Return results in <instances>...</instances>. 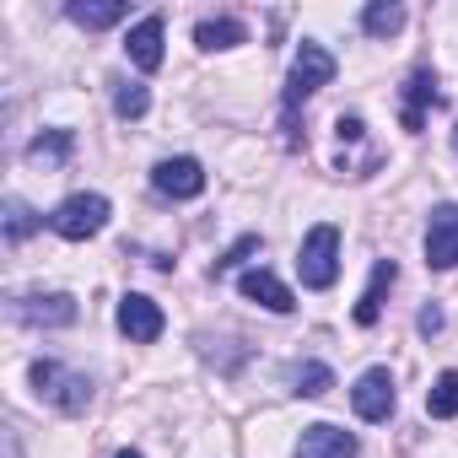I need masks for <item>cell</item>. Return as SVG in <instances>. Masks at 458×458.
I'll use <instances>...</instances> for the list:
<instances>
[{
    "label": "cell",
    "instance_id": "20",
    "mask_svg": "<svg viewBox=\"0 0 458 458\" xmlns=\"http://www.w3.org/2000/svg\"><path fill=\"white\" fill-rule=\"evenodd\" d=\"M292 388H297L302 399H318V394L335 388V372H329L324 361H297V367H292Z\"/></svg>",
    "mask_w": 458,
    "mask_h": 458
},
{
    "label": "cell",
    "instance_id": "13",
    "mask_svg": "<svg viewBox=\"0 0 458 458\" xmlns=\"http://www.w3.org/2000/svg\"><path fill=\"white\" fill-rule=\"evenodd\" d=\"M238 292H243L249 302H259L265 313H292V308H297L292 286H286V281H276L270 270H243V276H238Z\"/></svg>",
    "mask_w": 458,
    "mask_h": 458
},
{
    "label": "cell",
    "instance_id": "12",
    "mask_svg": "<svg viewBox=\"0 0 458 458\" xmlns=\"http://www.w3.org/2000/svg\"><path fill=\"white\" fill-rule=\"evenodd\" d=\"M297 458H356V437L340 431V426H329V420L302 426V437H297Z\"/></svg>",
    "mask_w": 458,
    "mask_h": 458
},
{
    "label": "cell",
    "instance_id": "25",
    "mask_svg": "<svg viewBox=\"0 0 458 458\" xmlns=\"http://www.w3.org/2000/svg\"><path fill=\"white\" fill-rule=\"evenodd\" d=\"M437 329H442V308H420V335L431 340Z\"/></svg>",
    "mask_w": 458,
    "mask_h": 458
},
{
    "label": "cell",
    "instance_id": "16",
    "mask_svg": "<svg viewBox=\"0 0 458 458\" xmlns=\"http://www.w3.org/2000/svg\"><path fill=\"white\" fill-rule=\"evenodd\" d=\"M194 44L199 49H238V44H249V28L233 22V17H210V22L194 28Z\"/></svg>",
    "mask_w": 458,
    "mask_h": 458
},
{
    "label": "cell",
    "instance_id": "7",
    "mask_svg": "<svg viewBox=\"0 0 458 458\" xmlns=\"http://www.w3.org/2000/svg\"><path fill=\"white\" fill-rule=\"evenodd\" d=\"M351 404H356L361 420H388L394 404H399V394H394V372H388V367H367V372L356 377V388H351Z\"/></svg>",
    "mask_w": 458,
    "mask_h": 458
},
{
    "label": "cell",
    "instance_id": "5",
    "mask_svg": "<svg viewBox=\"0 0 458 458\" xmlns=\"http://www.w3.org/2000/svg\"><path fill=\"white\" fill-rule=\"evenodd\" d=\"M12 318L17 324H33V329H65V324L81 318V308H76L71 292H49V297H17L12 302Z\"/></svg>",
    "mask_w": 458,
    "mask_h": 458
},
{
    "label": "cell",
    "instance_id": "1",
    "mask_svg": "<svg viewBox=\"0 0 458 458\" xmlns=\"http://www.w3.org/2000/svg\"><path fill=\"white\" fill-rule=\"evenodd\" d=\"M329 81H335V55L324 44H302L292 60V76H286V146H297V108Z\"/></svg>",
    "mask_w": 458,
    "mask_h": 458
},
{
    "label": "cell",
    "instance_id": "2",
    "mask_svg": "<svg viewBox=\"0 0 458 458\" xmlns=\"http://www.w3.org/2000/svg\"><path fill=\"white\" fill-rule=\"evenodd\" d=\"M28 377H33V394L44 404H55L60 415H81L92 404V377H81V372H71L60 361H33Z\"/></svg>",
    "mask_w": 458,
    "mask_h": 458
},
{
    "label": "cell",
    "instance_id": "22",
    "mask_svg": "<svg viewBox=\"0 0 458 458\" xmlns=\"http://www.w3.org/2000/svg\"><path fill=\"white\" fill-rule=\"evenodd\" d=\"M38 226H44V216H38L33 205H22V199H6V238H12V243L33 238Z\"/></svg>",
    "mask_w": 458,
    "mask_h": 458
},
{
    "label": "cell",
    "instance_id": "23",
    "mask_svg": "<svg viewBox=\"0 0 458 458\" xmlns=\"http://www.w3.org/2000/svg\"><path fill=\"white\" fill-rule=\"evenodd\" d=\"M249 254H259V233H249V238H238L233 249H226V254H221V259L210 265V276H216V281H221V276H233V270H238V265H243Z\"/></svg>",
    "mask_w": 458,
    "mask_h": 458
},
{
    "label": "cell",
    "instance_id": "19",
    "mask_svg": "<svg viewBox=\"0 0 458 458\" xmlns=\"http://www.w3.org/2000/svg\"><path fill=\"white\" fill-rule=\"evenodd\" d=\"M426 415H431V420H453V415H458V372H442V377L426 388Z\"/></svg>",
    "mask_w": 458,
    "mask_h": 458
},
{
    "label": "cell",
    "instance_id": "15",
    "mask_svg": "<svg viewBox=\"0 0 458 458\" xmlns=\"http://www.w3.org/2000/svg\"><path fill=\"white\" fill-rule=\"evenodd\" d=\"M65 17H71L76 28H87V33H103V28H114V22H124V0H71Z\"/></svg>",
    "mask_w": 458,
    "mask_h": 458
},
{
    "label": "cell",
    "instance_id": "4",
    "mask_svg": "<svg viewBox=\"0 0 458 458\" xmlns=\"http://www.w3.org/2000/svg\"><path fill=\"white\" fill-rule=\"evenodd\" d=\"M108 216H114V205L103 194H71L49 210V233H60L65 243H87L108 226Z\"/></svg>",
    "mask_w": 458,
    "mask_h": 458
},
{
    "label": "cell",
    "instance_id": "17",
    "mask_svg": "<svg viewBox=\"0 0 458 458\" xmlns=\"http://www.w3.org/2000/svg\"><path fill=\"white\" fill-rule=\"evenodd\" d=\"M404 28V6L399 0H372V6L361 12V33L367 38H394Z\"/></svg>",
    "mask_w": 458,
    "mask_h": 458
},
{
    "label": "cell",
    "instance_id": "8",
    "mask_svg": "<svg viewBox=\"0 0 458 458\" xmlns=\"http://www.w3.org/2000/svg\"><path fill=\"white\" fill-rule=\"evenodd\" d=\"M162 329H167V318L151 297H140V292L119 297V335H130L135 345H151V340H162Z\"/></svg>",
    "mask_w": 458,
    "mask_h": 458
},
{
    "label": "cell",
    "instance_id": "27",
    "mask_svg": "<svg viewBox=\"0 0 458 458\" xmlns=\"http://www.w3.org/2000/svg\"><path fill=\"white\" fill-rule=\"evenodd\" d=\"M453 151H458V130H453Z\"/></svg>",
    "mask_w": 458,
    "mask_h": 458
},
{
    "label": "cell",
    "instance_id": "10",
    "mask_svg": "<svg viewBox=\"0 0 458 458\" xmlns=\"http://www.w3.org/2000/svg\"><path fill=\"white\" fill-rule=\"evenodd\" d=\"M442 103V92H437V71H410V81H404V108H399V124L410 130V135H420L426 130V108H437Z\"/></svg>",
    "mask_w": 458,
    "mask_h": 458
},
{
    "label": "cell",
    "instance_id": "14",
    "mask_svg": "<svg viewBox=\"0 0 458 458\" xmlns=\"http://www.w3.org/2000/svg\"><path fill=\"white\" fill-rule=\"evenodd\" d=\"M394 281H399V265H394V259H377V265H372V281H367V292H361V302H356V313H351L361 329H372V324L383 318V297L394 292Z\"/></svg>",
    "mask_w": 458,
    "mask_h": 458
},
{
    "label": "cell",
    "instance_id": "6",
    "mask_svg": "<svg viewBox=\"0 0 458 458\" xmlns=\"http://www.w3.org/2000/svg\"><path fill=\"white\" fill-rule=\"evenodd\" d=\"M151 189L167 199H199L205 194V167L194 157H162L151 167Z\"/></svg>",
    "mask_w": 458,
    "mask_h": 458
},
{
    "label": "cell",
    "instance_id": "11",
    "mask_svg": "<svg viewBox=\"0 0 458 458\" xmlns=\"http://www.w3.org/2000/svg\"><path fill=\"white\" fill-rule=\"evenodd\" d=\"M162 33H167L162 12H151V17H140V22L130 28L124 55H130V65H135V71H157V65H162Z\"/></svg>",
    "mask_w": 458,
    "mask_h": 458
},
{
    "label": "cell",
    "instance_id": "26",
    "mask_svg": "<svg viewBox=\"0 0 458 458\" xmlns=\"http://www.w3.org/2000/svg\"><path fill=\"white\" fill-rule=\"evenodd\" d=\"M114 458H140V453H135V447H124V453H114Z\"/></svg>",
    "mask_w": 458,
    "mask_h": 458
},
{
    "label": "cell",
    "instance_id": "24",
    "mask_svg": "<svg viewBox=\"0 0 458 458\" xmlns=\"http://www.w3.org/2000/svg\"><path fill=\"white\" fill-rule=\"evenodd\" d=\"M335 135H340V140H361V135H367V124H361L356 114H340V124H335Z\"/></svg>",
    "mask_w": 458,
    "mask_h": 458
},
{
    "label": "cell",
    "instance_id": "9",
    "mask_svg": "<svg viewBox=\"0 0 458 458\" xmlns=\"http://www.w3.org/2000/svg\"><path fill=\"white\" fill-rule=\"evenodd\" d=\"M426 265L453 270L458 265V205H437L426 221Z\"/></svg>",
    "mask_w": 458,
    "mask_h": 458
},
{
    "label": "cell",
    "instance_id": "3",
    "mask_svg": "<svg viewBox=\"0 0 458 458\" xmlns=\"http://www.w3.org/2000/svg\"><path fill=\"white\" fill-rule=\"evenodd\" d=\"M297 270H302V286H308V292H329V286L340 281V226H335V221H318L313 233L302 238Z\"/></svg>",
    "mask_w": 458,
    "mask_h": 458
},
{
    "label": "cell",
    "instance_id": "21",
    "mask_svg": "<svg viewBox=\"0 0 458 458\" xmlns=\"http://www.w3.org/2000/svg\"><path fill=\"white\" fill-rule=\"evenodd\" d=\"M146 108H151L146 81H114V114L119 119H146Z\"/></svg>",
    "mask_w": 458,
    "mask_h": 458
},
{
    "label": "cell",
    "instance_id": "18",
    "mask_svg": "<svg viewBox=\"0 0 458 458\" xmlns=\"http://www.w3.org/2000/svg\"><path fill=\"white\" fill-rule=\"evenodd\" d=\"M71 146H76L71 130H44L38 140H28V162H38V167H60V162L71 157Z\"/></svg>",
    "mask_w": 458,
    "mask_h": 458
}]
</instances>
